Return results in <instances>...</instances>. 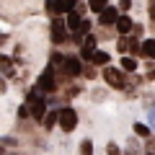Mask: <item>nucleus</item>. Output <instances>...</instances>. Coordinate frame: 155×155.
Here are the masks:
<instances>
[{
    "label": "nucleus",
    "instance_id": "obj_1",
    "mask_svg": "<svg viewBox=\"0 0 155 155\" xmlns=\"http://www.w3.org/2000/svg\"><path fill=\"white\" fill-rule=\"evenodd\" d=\"M26 104H28V109H31V116H34V119H36V122H44V116L49 114V106H47L44 93H41L39 88L28 91V96H26Z\"/></svg>",
    "mask_w": 155,
    "mask_h": 155
},
{
    "label": "nucleus",
    "instance_id": "obj_2",
    "mask_svg": "<svg viewBox=\"0 0 155 155\" xmlns=\"http://www.w3.org/2000/svg\"><path fill=\"white\" fill-rule=\"evenodd\" d=\"M34 88H39L41 93H54V91L60 88V75H57V70L52 65H47L44 70H41V75H39V80H36Z\"/></svg>",
    "mask_w": 155,
    "mask_h": 155
},
{
    "label": "nucleus",
    "instance_id": "obj_3",
    "mask_svg": "<svg viewBox=\"0 0 155 155\" xmlns=\"http://www.w3.org/2000/svg\"><path fill=\"white\" fill-rule=\"evenodd\" d=\"M104 80L109 83V88H116V91L129 88V85H127V72H124L122 67H111V65H106V67H104Z\"/></svg>",
    "mask_w": 155,
    "mask_h": 155
},
{
    "label": "nucleus",
    "instance_id": "obj_4",
    "mask_svg": "<svg viewBox=\"0 0 155 155\" xmlns=\"http://www.w3.org/2000/svg\"><path fill=\"white\" fill-rule=\"evenodd\" d=\"M67 31H70V28H67V21L65 18H52V23H49V34H52V44H65L67 41Z\"/></svg>",
    "mask_w": 155,
    "mask_h": 155
},
{
    "label": "nucleus",
    "instance_id": "obj_5",
    "mask_svg": "<svg viewBox=\"0 0 155 155\" xmlns=\"http://www.w3.org/2000/svg\"><path fill=\"white\" fill-rule=\"evenodd\" d=\"M75 127H78V111L72 106H62L60 109V129L65 134H70Z\"/></svg>",
    "mask_w": 155,
    "mask_h": 155
},
{
    "label": "nucleus",
    "instance_id": "obj_6",
    "mask_svg": "<svg viewBox=\"0 0 155 155\" xmlns=\"http://www.w3.org/2000/svg\"><path fill=\"white\" fill-rule=\"evenodd\" d=\"M44 8H47V13H49L52 18H60V16H67L75 5H72V3H67V0H47Z\"/></svg>",
    "mask_w": 155,
    "mask_h": 155
},
{
    "label": "nucleus",
    "instance_id": "obj_7",
    "mask_svg": "<svg viewBox=\"0 0 155 155\" xmlns=\"http://www.w3.org/2000/svg\"><path fill=\"white\" fill-rule=\"evenodd\" d=\"M119 16H122V11H119L116 5H109L104 13H98V26H116Z\"/></svg>",
    "mask_w": 155,
    "mask_h": 155
},
{
    "label": "nucleus",
    "instance_id": "obj_8",
    "mask_svg": "<svg viewBox=\"0 0 155 155\" xmlns=\"http://www.w3.org/2000/svg\"><path fill=\"white\" fill-rule=\"evenodd\" d=\"M65 72L70 78H78V75H83V62H80V57L75 54H67V62H65Z\"/></svg>",
    "mask_w": 155,
    "mask_h": 155
},
{
    "label": "nucleus",
    "instance_id": "obj_9",
    "mask_svg": "<svg viewBox=\"0 0 155 155\" xmlns=\"http://www.w3.org/2000/svg\"><path fill=\"white\" fill-rule=\"evenodd\" d=\"M65 21H67V28H70V31L80 34V28H83V21H85V18L80 16V13L75 11V8H72V11L67 13V16H65Z\"/></svg>",
    "mask_w": 155,
    "mask_h": 155
},
{
    "label": "nucleus",
    "instance_id": "obj_10",
    "mask_svg": "<svg viewBox=\"0 0 155 155\" xmlns=\"http://www.w3.org/2000/svg\"><path fill=\"white\" fill-rule=\"evenodd\" d=\"M116 31H119V36H127V34H132V28H134V21L132 18L127 16V13H122V16H119V21H116Z\"/></svg>",
    "mask_w": 155,
    "mask_h": 155
},
{
    "label": "nucleus",
    "instance_id": "obj_11",
    "mask_svg": "<svg viewBox=\"0 0 155 155\" xmlns=\"http://www.w3.org/2000/svg\"><path fill=\"white\" fill-rule=\"evenodd\" d=\"M96 54V36H85L83 39V44H80V57H83V60H91V57Z\"/></svg>",
    "mask_w": 155,
    "mask_h": 155
},
{
    "label": "nucleus",
    "instance_id": "obj_12",
    "mask_svg": "<svg viewBox=\"0 0 155 155\" xmlns=\"http://www.w3.org/2000/svg\"><path fill=\"white\" fill-rule=\"evenodd\" d=\"M0 70H3V75H5V78H13V75H16V67H13V60H11L8 54H3V57H0Z\"/></svg>",
    "mask_w": 155,
    "mask_h": 155
},
{
    "label": "nucleus",
    "instance_id": "obj_13",
    "mask_svg": "<svg viewBox=\"0 0 155 155\" xmlns=\"http://www.w3.org/2000/svg\"><path fill=\"white\" fill-rule=\"evenodd\" d=\"M119 67H122L124 72H134V70H137V57H132V54H122Z\"/></svg>",
    "mask_w": 155,
    "mask_h": 155
},
{
    "label": "nucleus",
    "instance_id": "obj_14",
    "mask_svg": "<svg viewBox=\"0 0 155 155\" xmlns=\"http://www.w3.org/2000/svg\"><path fill=\"white\" fill-rule=\"evenodd\" d=\"M91 62H93L96 67H106V65H109V52H101V49H96V54L91 57Z\"/></svg>",
    "mask_w": 155,
    "mask_h": 155
},
{
    "label": "nucleus",
    "instance_id": "obj_15",
    "mask_svg": "<svg viewBox=\"0 0 155 155\" xmlns=\"http://www.w3.org/2000/svg\"><path fill=\"white\" fill-rule=\"evenodd\" d=\"M142 57L155 60V39H145L142 41Z\"/></svg>",
    "mask_w": 155,
    "mask_h": 155
},
{
    "label": "nucleus",
    "instance_id": "obj_16",
    "mask_svg": "<svg viewBox=\"0 0 155 155\" xmlns=\"http://www.w3.org/2000/svg\"><path fill=\"white\" fill-rule=\"evenodd\" d=\"M54 124H60V109L49 111V114L44 116V129H54Z\"/></svg>",
    "mask_w": 155,
    "mask_h": 155
},
{
    "label": "nucleus",
    "instance_id": "obj_17",
    "mask_svg": "<svg viewBox=\"0 0 155 155\" xmlns=\"http://www.w3.org/2000/svg\"><path fill=\"white\" fill-rule=\"evenodd\" d=\"M88 8L93 13H104L106 8H109V0H88Z\"/></svg>",
    "mask_w": 155,
    "mask_h": 155
},
{
    "label": "nucleus",
    "instance_id": "obj_18",
    "mask_svg": "<svg viewBox=\"0 0 155 155\" xmlns=\"http://www.w3.org/2000/svg\"><path fill=\"white\" fill-rule=\"evenodd\" d=\"M134 134H137V137H145V140H150V127H147V124H142V122H137V124H134Z\"/></svg>",
    "mask_w": 155,
    "mask_h": 155
},
{
    "label": "nucleus",
    "instance_id": "obj_19",
    "mask_svg": "<svg viewBox=\"0 0 155 155\" xmlns=\"http://www.w3.org/2000/svg\"><path fill=\"white\" fill-rule=\"evenodd\" d=\"M78 150H80V155H93V142L85 137L83 142H80V147H78Z\"/></svg>",
    "mask_w": 155,
    "mask_h": 155
},
{
    "label": "nucleus",
    "instance_id": "obj_20",
    "mask_svg": "<svg viewBox=\"0 0 155 155\" xmlns=\"http://www.w3.org/2000/svg\"><path fill=\"white\" fill-rule=\"evenodd\" d=\"M124 155H145V153L137 147V142H134V140H129V142H127V150H124Z\"/></svg>",
    "mask_w": 155,
    "mask_h": 155
},
{
    "label": "nucleus",
    "instance_id": "obj_21",
    "mask_svg": "<svg viewBox=\"0 0 155 155\" xmlns=\"http://www.w3.org/2000/svg\"><path fill=\"white\" fill-rule=\"evenodd\" d=\"M106 155H122L119 145H116V142H109V145H106Z\"/></svg>",
    "mask_w": 155,
    "mask_h": 155
},
{
    "label": "nucleus",
    "instance_id": "obj_22",
    "mask_svg": "<svg viewBox=\"0 0 155 155\" xmlns=\"http://www.w3.org/2000/svg\"><path fill=\"white\" fill-rule=\"evenodd\" d=\"M145 155H155V137H150L145 142Z\"/></svg>",
    "mask_w": 155,
    "mask_h": 155
},
{
    "label": "nucleus",
    "instance_id": "obj_23",
    "mask_svg": "<svg viewBox=\"0 0 155 155\" xmlns=\"http://www.w3.org/2000/svg\"><path fill=\"white\" fill-rule=\"evenodd\" d=\"M116 8H119L122 13H129V8H132V0H119V3H116Z\"/></svg>",
    "mask_w": 155,
    "mask_h": 155
},
{
    "label": "nucleus",
    "instance_id": "obj_24",
    "mask_svg": "<svg viewBox=\"0 0 155 155\" xmlns=\"http://www.w3.org/2000/svg\"><path fill=\"white\" fill-rule=\"evenodd\" d=\"M28 114H31V109H28V104H23V106H18V119H26Z\"/></svg>",
    "mask_w": 155,
    "mask_h": 155
},
{
    "label": "nucleus",
    "instance_id": "obj_25",
    "mask_svg": "<svg viewBox=\"0 0 155 155\" xmlns=\"http://www.w3.org/2000/svg\"><path fill=\"white\" fill-rule=\"evenodd\" d=\"M147 16H150V21L155 23V0H147Z\"/></svg>",
    "mask_w": 155,
    "mask_h": 155
},
{
    "label": "nucleus",
    "instance_id": "obj_26",
    "mask_svg": "<svg viewBox=\"0 0 155 155\" xmlns=\"http://www.w3.org/2000/svg\"><path fill=\"white\" fill-rule=\"evenodd\" d=\"M75 11L80 16H85V11H91V8H88V3H75Z\"/></svg>",
    "mask_w": 155,
    "mask_h": 155
},
{
    "label": "nucleus",
    "instance_id": "obj_27",
    "mask_svg": "<svg viewBox=\"0 0 155 155\" xmlns=\"http://www.w3.org/2000/svg\"><path fill=\"white\" fill-rule=\"evenodd\" d=\"M132 36H134V39H140V36H142V26H140V23H134V28H132Z\"/></svg>",
    "mask_w": 155,
    "mask_h": 155
},
{
    "label": "nucleus",
    "instance_id": "obj_28",
    "mask_svg": "<svg viewBox=\"0 0 155 155\" xmlns=\"http://www.w3.org/2000/svg\"><path fill=\"white\" fill-rule=\"evenodd\" d=\"M150 127L155 129V106H153V109H150Z\"/></svg>",
    "mask_w": 155,
    "mask_h": 155
},
{
    "label": "nucleus",
    "instance_id": "obj_29",
    "mask_svg": "<svg viewBox=\"0 0 155 155\" xmlns=\"http://www.w3.org/2000/svg\"><path fill=\"white\" fill-rule=\"evenodd\" d=\"M83 72H85V78H96V70H93V67H85Z\"/></svg>",
    "mask_w": 155,
    "mask_h": 155
},
{
    "label": "nucleus",
    "instance_id": "obj_30",
    "mask_svg": "<svg viewBox=\"0 0 155 155\" xmlns=\"http://www.w3.org/2000/svg\"><path fill=\"white\" fill-rule=\"evenodd\" d=\"M67 3H72V5H75V0H67Z\"/></svg>",
    "mask_w": 155,
    "mask_h": 155
}]
</instances>
